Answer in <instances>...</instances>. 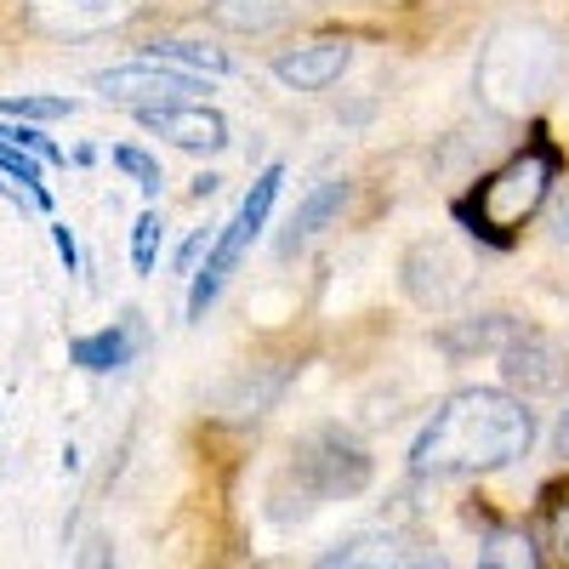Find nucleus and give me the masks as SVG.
<instances>
[{
    "label": "nucleus",
    "mask_w": 569,
    "mask_h": 569,
    "mask_svg": "<svg viewBox=\"0 0 569 569\" xmlns=\"http://www.w3.org/2000/svg\"><path fill=\"white\" fill-rule=\"evenodd\" d=\"M342 206H348V182H319L313 194L297 206V217L284 222V240H279V251H297L302 240H313V233H319L330 217H337Z\"/></svg>",
    "instance_id": "nucleus-12"
},
{
    "label": "nucleus",
    "mask_w": 569,
    "mask_h": 569,
    "mask_svg": "<svg viewBox=\"0 0 569 569\" xmlns=\"http://www.w3.org/2000/svg\"><path fill=\"white\" fill-rule=\"evenodd\" d=\"M0 177L7 182H23V194L46 211L52 200H46V188H40V154H29V149H12V142H0Z\"/></svg>",
    "instance_id": "nucleus-17"
},
{
    "label": "nucleus",
    "mask_w": 569,
    "mask_h": 569,
    "mask_svg": "<svg viewBox=\"0 0 569 569\" xmlns=\"http://www.w3.org/2000/svg\"><path fill=\"white\" fill-rule=\"evenodd\" d=\"M512 330H518V325H512L507 313H490L485 325H472V330H450L445 342H450L456 353H467V348H501V342L512 337Z\"/></svg>",
    "instance_id": "nucleus-18"
},
{
    "label": "nucleus",
    "mask_w": 569,
    "mask_h": 569,
    "mask_svg": "<svg viewBox=\"0 0 569 569\" xmlns=\"http://www.w3.org/2000/svg\"><path fill=\"white\" fill-rule=\"evenodd\" d=\"M142 0H34V18L58 34H98L126 23Z\"/></svg>",
    "instance_id": "nucleus-10"
},
{
    "label": "nucleus",
    "mask_w": 569,
    "mask_h": 569,
    "mask_svg": "<svg viewBox=\"0 0 569 569\" xmlns=\"http://www.w3.org/2000/svg\"><path fill=\"white\" fill-rule=\"evenodd\" d=\"M251 240H257V228L246 217H233L222 240L206 246V268H194V291H188V319H206V308L217 302V291L228 284V273L240 268V257L251 251Z\"/></svg>",
    "instance_id": "nucleus-9"
},
{
    "label": "nucleus",
    "mask_w": 569,
    "mask_h": 569,
    "mask_svg": "<svg viewBox=\"0 0 569 569\" xmlns=\"http://www.w3.org/2000/svg\"><path fill=\"white\" fill-rule=\"evenodd\" d=\"M530 445H536V416L525 410L518 393L461 388L433 410V421L421 427V439L410 450V467L433 472V479H461V472L512 467Z\"/></svg>",
    "instance_id": "nucleus-1"
},
{
    "label": "nucleus",
    "mask_w": 569,
    "mask_h": 569,
    "mask_svg": "<svg viewBox=\"0 0 569 569\" xmlns=\"http://www.w3.org/2000/svg\"><path fill=\"white\" fill-rule=\"evenodd\" d=\"M552 171H558V154L547 149V142H536L530 154H518V160H507L485 188H479V200H472V211H479V222H485V233H496V240H507V233L525 222L541 200H547V182H552Z\"/></svg>",
    "instance_id": "nucleus-3"
},
{
    "label": "nucleus",
    "mask_w": 569,
    "mask_h": 569,
    "mask_svg": "<svg viewBox=\"0 0 569 569\" xmlns=\"http://www.w3.org/2000/svg\"><path fill=\"white\" fill-rule=\"evenodd\" d=\"M58 257H63V262H69V273H74L80 251H74V240H69V228H58Z\"/></svg>",
    "instance_id": "nucleus-26"
},
{
    "label": "nucleus",
    "mask_w": 569,
    "mask_h": 569,
    "mask_svg": "<svg viewBox=\"0 0 569 569\" xmlns=\"http://www.w3.org/2000/svg\"><path fill=\"white\" fill-rule=\"evenodd\" d=\"M348 63H353L348 40H308V46H297V52H279L273 74L291 91H325V86H337L348 74Z\"/></svg>",
    "instance_id": "nucleus-8"
},
{
    "label": "nucleus",
    "mask_w": 569,
    "mask_h": 569,
    "mask_svg": "<svg viewBox=\"0 0 569 569\" xmlns=\"http://www.w3.org/2000/svg\"><path fill=\"white\" fill-rule=\"evenodd\" d=\"M217 182H222V177H211V171L194 177V200H211V194H217Z\"/></svg>",
    "instance_id": "nucleus-27"
},
{
    "label": "nucleus",
    "mask_w": 569,
    "mask_h": 569,
    "mask_svg": "<svg viewBox=\"0 0 569 569\" xmlns=\"http://www.w3.org/2000/svg\"><path fill=\"white\" fill-rule=\"evenodd\" d=\"M552 445H558V456H569V410L558 416V433H552Z\"/></svg>",
    "instance_id": "nucleus-28"
},
{
    "label": "nucleus",
    "mask_w": 569,
    "mask_h": 569,
    "mask_svg": "<svg viewBox=\"0 0 569 569\" xmlns=\"http://www.w3.org/2000/svg\"><path fill=\"white\" fill-rule=\"evenodd\" d=\"M114 166L126 171V177H137V188H142V194H160V160H149V154H142V149H114Z\"/></svg>",
    "instance_id": "nucleus-21"
},
{
    "label": "nucleus",
    "mask_w": 569,
    "mask_h": 569,
    "mask_svg": "<svg viewBox=\"0 0 569 569\" xmlns=\"http://www.w3.org/2000/svg\"><path fill=\"white\" fill-rule=\"evenodd\" d=\"M302 12H313V0H211L206 18L233 34H268V29L297 23Z\"/></svg>",
    "instance_id": "nucleus-11"
},
{
    "label": "nucleus",
    "mask_w": 569,
    "mask_h": 569,
    "mask_svg": "<svg viewBox=\"0 0 569 569\" xmlns=\"http://www.w3.org/2000/svg\"><path fill=\"white\" fill-rule=\"evenodd\" d=\"M206 246H211V233L200 228V233H194V240H188V246L177 251V273H194V262H200V251H206Z\"/></svg>",
    "instance_id": "nucleus-24"
},
{
    "label": "nucleus",
    "mask_w": 569,
    "mask_h": 569,
    "mask_svg": "<svg viewBox=\"0 0 569 569\" xmlns=\"http://www.w3.org/2000/svg\"><path fill=\"white\" fill-rule=\"evenodd\" d=\"M137 120L154 137L188 149V154H222L228 149V120L217 109H206V103H188V98L182 103H154V109H137Z\"/></svg>",
    "instance_id": "nucleus-7"
},
{
    "label": "nucleus",
    "mask_w": 569,
    "mask_h": 569,
    "mask_svg": "<svg viewBox=\"0 0 569 569\" xmlns=\"http://www.w3.org/2000/svg\"><path fill=\"white\" fill-rule=\"evenodd\" d=\"M496 353H501L507 388H518L525 399H547V393H563L569 388V353L552 337H541V330H525V337L512 330Z\"/></svg>",
    "instance_id": "nucleus-6"
},
{
    "label": "nucleus",
    "mask_w": 569,
    "mask_h": 569,
    "mask_svg": "<svg viewBox=\"0 0 569 569\" xmlns=\"http://www.w3.org/2000/svg\"><path fill=\"white\" fill-rule=\"evenodd\" d=\"M149 58H160L171 69H188V74H228V52L222 46H206V40H154Z\"/></svg>",
    "instance_id": "nucleus-15"
},
{
    "label": "nucleus",
    "mask_w": 569,
    "mask_h": 569,
    "mask_svg": "<svg viewBox=\"0 0 569 569\" xmlns=\"http://www.w3.org/2000/svg\"><path fill=\"white\" fill-rule=\"evenodd\" d=\"M547 525H552V547H558V558H569V496H558V501L547 507Z\"/></svg>",
    "instance_id": "nucleus-23"
},
{
    "label": "nucleus",
    "mask_w": 569,
    "mask_h": 569,
    "mask_svg": "<svg viewBox=\"0 0 569 569\" xmlns=\"http://www.w3.org/2000/svg\"><path fill=\"white\" fill-rule=\"evenodd\" d=\"M131 353H137V337H131V325H120V330H98V337H80L74 348H69V359L80 365V370H120V365H131Z\"/></svg>",
    "instance_id": "nucleus-13"
},
{
    "label": "nucleus",
    "mask_w": 569,
    "mask_h": 569,
    "mask_svg": "<svg viewBox=\"0 0 569 569\" xmlns=\"http://www.w3.org/2000/svg\"><path fill=\"white\" fill-rule=\"evenodd\" d=\"M0 114L7 120H69L74 103L69 98H0Z\"/></svg>",
    "instance_id": "nucleus-19"
},
{
    "label": "nucleus",
    "mask_w": 569,
    "mask_h": 569,
    "mask_svg": "<svg viewBox=\"0 0 569 569\" xmlns=\"http://www.w3.org/2000/svg\"><path fill=\"white\" fill-rule=\"evenodd\" d=\"M547 228H552V240H558V246H569V194H563V200L552 206V217H547Z\"/></svg>",
    "instance_id": "nucleus-25"
},
{
    "label": "nucleus",
    "mask_w": 569,
    "mask_h": 569,
    "mask_svg": "<svg viewBox=\"0 0 569 569\" xmlns=\"http://www.w3.org/2000/svg\"><path fill=\"white\" fill-rule=\"evenodd\" d=\"M558 69H563V46L547 23H507L490 34L485 58H479V91H485V103L512 114V109L536 103L541 91H552Z\"/></svg>",
    "instance_id": "nucleus-2"
},
{
    "label": "nucleus",
    "mask_w": 569,
    "mask_h": 569,
    "mask_svg": "<svg viewBox=\"0 0 569 569\" xmlns=\"http://www.w3.org/2000/svg\"><path fill=\"white\" fill-rule=\"evenodd\" d=\"M479 563H485V569H530V563H541V552H536L530 536L501 530V536H490V541L479 547Z\"/></svg>",
    "instance_id": "nucleus-16"
},
{
    "label": "nucleus",
    "mask_w": 569,
    "mask_h": 569,
    "mask_svg": "<svg viewBox=\"0 0 569 569\" xmlns=\"http://www.w3.org/2000/svg\"><path fill=\"white\" fill-rule=\"evenodd\" d=\"M291 472L313 501H342V496H359L370 485V456L342 427H319V433H308L297 445Z\"/></svg>",
    "instance_id": "nucleus-4"
},
{
    "label": "nucleus",
    "mask_w": 569,
    "mask_h": 569,
    "mask_svg": "<svg viewBox=\"0 0 569 569\" xmlns=\"http://www.w3.org/2000/svg\"><path fill=\"white\" fill-rule=\"evenodd\" d=\"M405 536H388V530H365V536H348L325 552V563H405Z\"/></svg>",
    "instance_id": "nucleus-14"
},
{
    "label": "nucleus",
    "mask_w": 569,
    "mask_h": 569,
    "mask_svg": "<svg viewBox=\"0 0 569 569\" xmlns=\"http://www.w3.org/2000/svg\"><path fill=\"white\" fill-rule=\"evenodd\" d=\"M91 86H98L109 103H126V109H154V103H182V98H194V91H206V74H188V69H171V63L149 58V63H120V69H103Z\"/></svg>",
    "instance_id": "nucleus-5"
},
{
    "label": "nucleus",
    "mask_w": 569,
    "mask_h": 569,
    "mask_svg": "<svg viewBox=\"0 0 569 569\" xmlns=\"http://www.w3.org/2000/svg\"><path fill=\"white\" fill-rule=\"evenodd\" d=\"M0 142H12V149H29V154H40V166H58L63 154L52 149V142H46L34 126H0Z\"/></svg>",
    "instance_id": "nucleus-22"
},
{
    "label": "nucleus",
    "mask_w": 569,
    "mask_h": 569,
    "mask_svg": "<svg viewBox=\"0 0 569 569\" xmlns=\"http://www.w3.org/2000/svg\"><path fill=\"white\" fill-rule=\"evenodd\" d=\"M160 217L154 211H142L137 217V233H131V262H137V273H154V251H160Z\"/></svg>",
    "instance_id": "nucleus-20"
}]
</instances>
